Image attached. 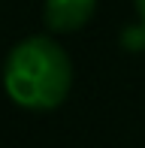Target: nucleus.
<instances>
[{
    "mask_svg": "<svg viewBox=\"0 0 145 148\" xmlns=\"http://www.w3.org/2000/svg\"><path fill=\"white\" fill-rule=\"evenodd\" d=\"M94 9H97V0H45L42 15L51 30L70 33V30L85 27L94 15Z\"/></svg>",
    "mask_w": 145,
    "mask_h": 148,
    "instance_id": "nucleus-2",
    "label": "nucleus"
},
{
    "mask_svg": "<svg viewBox=\"0 0 145 148\" xmlns=\"http://www.w3.org/2000/svg\"><path fill=\"white\" fill-rule=\"evenodd\" d=\"M136 12H139V18H142V24H145V0H136Z\"/></svg>",
    "mask_w": 145,
    "mask_h": 148,
    "instance_id": "nucleus-3",
    "label": "nucleus"
},
{
    "mask_svg": "<svg viewBox=\"0 0 145 148\" xmlns=\"http://www.w3.org/2000/svg\"><path fill=\"white\" fill-rule=\"evenodd\" d=\"M72 85L70 55L49 36H27L6 55L3 88L21 109L49 112L67 100Z\"/></svg>",
    "mask_w": 145,
    "mask_h": 148,
    "instance_id": "nucleus-1",
    "label": "nucleus"
}]
</instances>
